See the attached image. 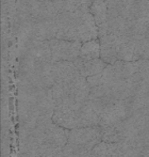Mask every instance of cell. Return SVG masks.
Wrapping results in <instances>:
<instances>
[{"instance_id":"obj_6","label":"cell","mask_w":149,"mask_h":157,"mask_svg":"<svg viewBox=\"0 0 149 157\" xmlns=\"http://www.w3.org/2000/svg\"><path fill=\"white\" fill-rule=\"evenodd\" d=\"M129 117V108L126 101L122 99H114L108 103L101 111V121H100V127L106 126L113 123L120 122L126 120Z\"/></svg>"},{"instance_id":"obj_12","label":"cell","mask_w":149,"mask_h":157,"mask_svg":"<svg viewBox=\"0 0 149 157\" xmlns=\"http://www.w3.org/2000/svg\"><path fill=\"white\" fill-rule=\"evenodd\" d=\"M74 63L81 76L85 77V78L94 76V75L102 72L104 70V67L108 65L101 58L84 59L81 58V57H78L74 61Z\"/></svg>"},{"instance_id":"obj_4","label":"cell","mask_w":149,"mask_h":157,"mask_svg":"<svg viewBox=\"0 0 149 157\" xmlns=\"http://www.w3.org/2000/svg\"><path fill=\"white\" fill-rule=\"evenodd\" d=\"M31 132L42 144H47L63 149L68 142L71 130L56 124L53 121H50V122L39 125L38 127H36Z\"/></svg>"},{"instance_id":"obj_14","label":"cell","mask_w":149,"mask_h":157,"mask_svg":"<svg viewBox=\"0 0 149 157\" xmlns=\"http://www.w3.org/2000/svg\"><path fill=\"white\" fill-rule=\"evenodd\" d=\"M79 57L84 59L100 58V41L99 39L83 42L81 44Z\"/></svg>"},{"instance_id":"obj_5","label":"cell","mask_w":149,"mask_h":157,"mask_svg":"<svg viewBox=\"0 0 149 157\" xmlns=\"http://www.w3.org/2000/svg\"><path fill=\"white\" fill-rule=\"evenodd\" d=\"M52 52V62L59 61H74L80 55L81 42L67 41V40L54 39L49 41Z\"/></svg>"},{"instance_id":"obj_11","label":"cell","mask_w":149,"mask_h":157,"mask_svg":"<svg viewBox=\"0 0 149 157\" xmlns=\"http://www.w3.org/2000/svg\"><path fill=\"white\" fill-rule=\"evenodd\" d=\"M54 82H71L77 77L80 76V73L77 70L73 61H59L52 63Z\"/></svg>"},{"instance_id":"obj_2","label":"cell","mask_w":149,"mask_h":157,"mask_svg":"<svg viewBox=\"0 0 149 157\" xmlns=\"http://www.w3.org/2000/svg\"><path fill=\"white\" fill-rule=\"evenodd\" d=\"M53 62H39L31 57H20L17 66V80L36 88L51 89L54 83Z\"/></svg>"},{"instance_id":"obj_7","label":"cell","mask_w":149,"mask_h":157,"mask_svg":"<svg viewBox=\"0 0 149 157\" xmlns=\"http://www.w3.org/2000/svg\"><path fill=\"white\" fill-rule=\"evenodd\" d=\"M100 41V58L107 64H113L118 60V52L122 42V37L113 33H108L98 37Z\"/></svg>"},{"instance_id":"obj_1","label":"cell","mask_w":149,"mask_h":157,"mask_svg":"<svg viewBox=\"0 0 149 157\" xmlns=\"http://www.w3.org/2000/svg\"><path fill=\"white\" fill-rule=\"evenodd\" d=\"M56 101L51 89L36 88L18 81V113L19 128L33 130L39 125L52 121Z\"/></svg>"},{"instance_id":"obj_8","label":"cell","mask_w":149,"mask_h":157,"mask_svg":"<svg viewBox=\"0 0 149 157\" xmlns=\"http://www.w3.org/2000/svg\"><path fill=\"white\" fill-rule=\"evenodd\" d=\"M102 108L87 99L78 109V127L100 125Z\"/></svg>"},{"instance_id":"obj_10","label":"cell","mask_w":149,"mask_h":157,"mask_svg":"<svg viewBox=\"0 0 149 157\" xmlns=\"http://www.w3.org/2000/svg\"><path fill=\"white\" fill-rule=\"evenodd\" d=\"M78 109L71 106L59 105L56 106V110L52 116V121L56 124L67 129H74L78 127Z\"/></svg>"},{"instance_id":"obj_3","label":"cell","mask_w":149,"mask_h":157,"mask_svg":"<svg viewBox=\"0 0 149 157\" xmlns=\"http://www.w3.org/2000/svg\"><path fill=\"white\" fill-rule=\"evenodd\" d=\"M102 141V130L99 125L76 127L71 129L67 144L77 156L86 157L87 154Z\"/></svg>"},{"instance_id":"obj_9","label":"cell","mask_w":149,"mask_h":157,"mask_svg":"<svg viewBox=\"0 0 149 157\" xmlns=\"http://www.w3.org/2000/svg\"><path fill=\"white\" fill-rule=\"evenodd\" d=\"M77 33L78 41L81 43L98 39V26L91 12L83 13L79 16L77 23Z\"/></svg>"},{"instance_id":"obj_13","label":"cell","mask_w":149,"mask_h":157,"mask_svg":"<svg viewBox=\"0 0 149 157\" xmlns=\"http://www.w3.org/2000/svg\"><path fill=\"white\" fill-rule=\"evenodd\" d=\"M89 12L95 18L97 26L102 25L106 23L108 19V6H107V0H93L91 6H89Z\"/></svg>"}]
</instances>
